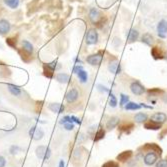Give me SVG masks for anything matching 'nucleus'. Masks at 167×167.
<instances>
[{
    "label": "nucleus",
    "instance_id": "32",
    "mask_svg": "<svg viewBox=\"0 0 167 167\" xmlns=\"http://www.w3.org/2000/svg\"><path fill=\"white\" fill-rule=\"evenodd\" d=\"M117 98L115 97V95H114L113 93H110V96H109V105H110L111 107H116L117 106Z\"/></svg>",
    "mask_w": 167,
    "mask_h": 167
},
{
    "label": "nucleus",
    "instance_id": "15",
    "mask_svg": "<svg viewBox=\"0 0 167 167\" xmlns=\"http://www.w3.org/2000/svg\"><path fill=\"white\" fill-rule=\"evenodd\" d=\"M11 25L9 21H7L6 19H1L0 20V35H5L10 31Z\"/></svg>",
    "mask_w": 167,
    "mask_h": 167
},
{
    "label": "nucleus",
    "instance_id": "9",
    "mask_svg": "<svg viewBox=\"0 0 167 167\" xmlns=\"http://www.w3.org/2000/svg\"><path fill=\"white\" fill-rule=\"evenodd\" d=\"M29 135L34 140H41L44 136V131L41 128H37L36 126H33L29 130Z\"/></svg>",
    "mask_w": 167,
    "mask_h": 167
},
{
    "label": "nucleus",
    "instance_id": "29",
    "mask_svg": "<svg viewBox=\"0 0 167 167\" xmlns=\"http://www.w3.org/2000/svg\"><path fill=\"white\" fill-rule=\"evenodd\" d=\"M77 76H78L79 80H80V82H82V83L87 82V80H88V74H87V72H86V71H85L84 69H81L79 72L77 73Z\"/></svg>",
    "mask_w": 167,
    "mask_h": 167
},
{
    "label": "nucleus",
    "instance_id": "30",
    "mask_svg": "<svg viewBox=\"0 0 167 167\" xmlns=\"http://www.w3.org/2000/svg\"><path fill=\"white\" fill-rule=\"evenodd\" d=\"M4 3L11 9H15L19 5V0H4Z\"/></svg>",
    "mask_w": 167,
    "mask_h": 167
},
{
    "label": "nucleus",
    "instance_id": "42",
    "mask_svg": "<svg viewBox=\"0 0 167 167\" xmlns=\"http://www.w3.org/2000/svg\"><path fill=\"white\" fill-rule=\"evenodd\" d=\"M6 164V160L3 156L0 155V167H4Z\"/></svg>",
    "mask_w": 167,
    "mask_h": 167
},
{
    "label": "nucleus",
    "instance_id": "1",
    "mask_svg": "<svg viewBox=\"0 0 167 167\" xmlns=\"http://www.w3.org/2000/svg\"><path fill=\"white\" fill-rule=\"evenodd\" d=\"M36 152V156L39 159L42 160H47L49 159V157L51 156V150L49 147H46L43 145H39L35 150Z\"/></svg>",
    "mask_w": 167,
    "mask_h": 167
},
{
    "label": "nucleus",
    "instance_id": "38",
    "mask_svg": "<svg viewBox=\"0 0 167 167\" xmlns=\"http://www.w3.org/2000/svg\"><path fill=\"white\" fill-rule=\"evenodd\" d=\"M63 126H64L65 129H66V130H68V131H70V130H73V129H74V123H73V122L65 123V124H63Z\"/></svg>",
    "mask_w": 167,
    "mask_h": 167
},
{
    "label": "nucleus",
    "instance_id": "17",
    "mask_svg": "<svg viewBox=\"0 0 167 167\" xmlns=\"http://www.w3.org/2000/svg\"><path fill=\"white\" fill-rule=\"evenodd\" d=\"M108 69L113 74H119V73L121 72L120 63H119V62H117V61H112V62H110V63H109Z\"/></svg>",
    "mask_w": 167,
    "mask_h": 167
},
{
    "label": "nucleus",
    "instance_id": "27",
    "mask_svg": "<svg viewBox=\"0 0 167 167\" xmlns=\"http://www.w3.org/2000/svg\"><path fill=\"white\" fill-rule=\"evenodd\" d=\"M7 87H8L9 92H10L12 95H14V96H18V95H20V94H21V90H20V88H19L18 86H16V85L7 84Z\"/></svg>",
    "mask_w": 167,
    "mask_h": 167
},
{
    "label": "nucleus",
    "instance_id": "22",
    "mask_svg": "<svg viewBox=\"0 0 167 167\" xmlns=\"http://www.w3.org/2000/svg\"><path fill=\"white\" fill-rule=\"evenodd\" d=\"M105 130L103 129V128H99V129L94 133V137H93V140L95 142H98L100 140H102L104 137H105Z\"/></svg>",
    "mask_w": 167,
    "mask_h": 167
},
{
    "label": "nucleus",
    "instance_id": "5",
    "mask_svg": "<svg viewBox=\"0 0 167 167\" xmlns=\"http://www.w3.org/2000/svg\"><path fill=\"white\" fill-rule=\"evenodd\" d=\"M85 42L88 45H94L98 42V33L95 29H89L87 34H86V38H85Z\"/></svg>",
    "mask_w": 167,
    "mask_h": 167
},
{
    "label": "nucleus",
    "instance_id": "6",
    "mask_svg": "<svg viewBox=\"0 0 167 167\" xmlns=\"http://www.w3.org/2000/svg\"><path fill=\"white\" fill-rule=\"evenodd\" d=\"M56 61L51 62V63H45L43 65V74L47 78H53V73L56 67Z\"/></svg>",
    "mask_w": 167,
    "mask_h": 167
},
{
    "label": "nucleus",
    "instance_id": "43",
    "mask_svg": "<svg viewBox=\"0 0 167 167\" xmlns=\"http://www.w3.org/2000/svg\"><path fill=\"white\" fill-rule=\"evenodd\" d=\"M140 105H141L142 107H144V108H148V109H152V106H148V105H146V104H144V103H140Z\"/></svg>",
    "mask_w": 167,
    "mask_h": 167
},
{
    "label": "nucleus",
    "instance_id": "12",
    "mask_svg": "<svg viewBox=\"0 0 167 167\" xmlns=\"http://www.w3.org/2000/svg\"><path fill=\"white\" fill-rule=\"evenodd\" d=\"M133 156V151L132 150H125L122 151L121 153H119L116 156V161L118 162H126L129 160Z\"/></svg>",
    "mask_w": 167,
    "mask_h": 167
},
{
    "label": "nucleus",
    "instance_id": "44",
    "mask_svg": "<svg viewBox=\"0 0 167 167\" xmlns=\"http://www.w3.org/2000/svg\"><path fill=\"white\" fill-rule=\"evenodd\" d=\"M59 167H65V162H64V160H60V161H59Z\"/></svg>",
    "mask_w": 167,
    "mask_h": 167
},
{
    "label": "nucleus",
    "instance_id": "19",
    "mask_svg": "<svg viewBox=\"0 0 167 167\" xmlns=\"http://www.w3.org/2000/svg\"><path fill=\"white\" fill-rule=\"evenodd\" d=\"M48 108L54 113H62V112H64V109H65V107L60 103H51L49 104Z\"/></svg>",
    "mask_w": 167,
    "mask_h": 167
},
{
    "label": "nucleus",
    "instance_id": "25",
    "mask_svg": "<svg viewBox=\"0 0 167 167\" xmlns=\"http://www.w3.org/2000/svg\"><path fill=\"white\" fill-rule=\"evenodd\" d=\"M56 79L60 83H68L70 80V76L67 73H58L56 75Z\"/></svg>",
    "mask_w": 167,
    "mask_h": 167
},
{
    "label": "nucleus",
    "instance_id": "18",
    "mask_svg": "<svg viewBox=\"0 0 167 167\" xmlns=\"http://www.w3.org/2000/svg\"><path fill=\"white\" fill-rule=\"evenodd\" d=\"M89 18L93 23H97L100 20V18H101V15H100V12L98 9L92 8L89 12Z\"/></svg>",
    "mask_w": 167,
    "mask_h": 167
},
{
    "label": "nucleus",
    "instance_id": "41",
    "mask_svg": "<svg viewBox=\"0 0 167 167\" xmlns=\"http://www.w3.org/2000/svg\"><path fill=\"white\" fill-rule=\"evenodd\" d=\"M81 69H83L82 66H81V65H76V66H74V68H73V72L77 74Z\"/></svg>",
    "mask_w": 167,
    "mask_h": 167
},
{
    "label": "nucleus",
    "instance_id": "37",
    "mask_svg": "<svg viewBox=\"0 0 167 167\" xmlns=\"http://www.w3.org/2000/svg\"><path fill=\"white\" fill-rule=\"evenodd\" d=\"M97 88L99 91H101V92H104V93H107V92H110V89L107 88L106 86H104V85L102 84H98L97 85Z\"/></svg>",
    "mask_w": 167,
    "mask_h": 167
},
{
    "label": "nucleus",
    "instance_id": "40",
    "mask_svg": "<svg viewBox=\"0 0 167 167\" xmlns=\"http://www.w3.org/2000/svg\"><path fill=\"white\" fill-rule=\"evenodd\" d=\"M71 119H72V121H73V123H76V124H78V125H81V120L79 118H77V117H75V116H71Z\"/></svg>",
    "mask_w": 167,
    "mask_h": 167
},
{
    "label": "nucleus",
    "instance_id": "2",
    "mask_svg": "<svg viewBox=\"0 0 167 167\" xmlns=\"http://www.w3.org/2000/svg\"><path fill=\"white\" fill-rule=\"evenodd\" d=\"M139 150L141 151H146V152H155V153H157L159 156L162 154V148L158 145V144H156V143H145L144 145L141 146Z\"/></svg>",
    "mask_w": 167,
    "mask_h": 167
},
{
    "label": "nucleus",
    "instance_id": "28",
    "mask_svg": "<svg viewBox=\"0 0 167 167\" xmlns=\"http://www.w3.org/2000/svg\"><path fill=\"white\" fill-rule=\"evenodd\" d=\"M22 49L24 50V51H26L27 53L32 54V52H33V46H32V44L30 43L29 41L23 40V41H22Z\"/></svg>",
    "mask_w": 167,
    "mask_h": 167
},
{
    "label": "nucleus",
    "instance_id": "7",
    "mask_svg": "<svg viewBox=\"0 0 167 167\" xmlns=\"http://www.w3.org/2000/svg\"><path fill=\"white\" fill-rule=\"evenodd\" d=\"M130 90L134 95L139 96V95H142L145 92V87L143 86L139 81H134V82H132L130 84Z\"/></svg>",
    "mask_w": 167,
    "mask_h": 167
},
{
    "label": "nucleus",
    "instance_id": "11",
    "mask_svg": "<svg viewBox=\"0 0 167 167\" xmlns=\"http://www.w3.org/2000/svg\"><path fill=\"white\" fill-rule=\"evenodd\" d=\"M78 96H79L78 90L76 88H71L67 92V94H66L65 98H66V101H67L68 103H73L78 99Z\"/></svg>",
    "mask_w": 167,
    "mask_h": 167
},
{
    "label": "nucleus",
    "instance_id": "13",
    "mask_svg": "<svg viewBox=\"0 0 167 167\" xmlns=\"http://www.w3.org/2000/svg\"><path fill=\"white\" fill-rule=\"evenodd\" d=\"M133 128H134V123L131 122H125L118 125V130L122 133H126V134H129L133 130Z\"/></svg>",
    "mask_w": 167,
    "mask_h": 167
},
{
    "label": "nucleus",
    "instance_id": "24",
    "mask_svg": "<svg viewBox=\"0 0 167 167\" xmlns=\"http://www.w3.org/2000/svg\"><path fill=\"white\" fill-rule=\"evenodd\" d=\"M151 54L154 57V59H161L163 58V52L161 51L160 47H153L151 50Z\"/></svg>",
    "mask_w": 167,
    "mask_h": 167
},
{
    "label": "nucleus",
    "instance_id": "39",
    "mask_svg": "<svg viewBox=\"0 0 167 167\" xmlns=\"http://www.w3.org/2000/svg\"><path fill=\"white\" fill-rule=\"evenodd\" d=\"M69 122H73L72 119H71V116H64L60 121L61 124H65V123H69Z\"/></svg>",
    "mask_w": 167,
    "mask_h": 167
},
{
    "label": "nucleus",
    "instance_id": "33",
    "mask_svg": "<svg viewBox=\"0 0 167 167\" xmlns=\"http://www.w3.org/2000/svg\"><path fill=\"white\" fill-rule=\"evenodd\" d=\"M101 167H120L119 166V162L118 161H114V160H109L105 163H103Z\"/></svg>",
    "mask_w": 167,
    "mask_h": 167
},
{
    "label": "nucleus",
    "instance_id": "16",
    "mask_svg": "<svg viewBox=\"0 0 167 167\" xmlns=\"http://www.w3.org/2000/svg\"><path fill=\"white\" fill-rule=\"evenodd\" d=\"M120 124V119L117 116H113L111 118H109L106 123V128L108 130H112L114 128L118 127V125Z\"/></svg>",
    "mask_w": 167,
    "mask_h": 167
},
{
    "label": "nucleus",
    "instance_id": "21",
    "mask_svg": "<svg viewBox=\"0 0 167 167\" xmlns=\"http://www.w3.org/2000/svg\"><path fill=\"white\" fill-rule=\"evenodd\" d=\"M141 41L143 42V43H145L146 45L151 46L152 44L154 43V38H153V36L150 34V33H145V34L142 35Z\"/></svg>",
    "mask_w": 167,
    "mask_h": 167
},
{
    "label": "nucleus",
    "instance_id": "4",
    "mask_svg": "<svg viewBox=\"0 0 167 167\" xmlns=\"http://www.w3.org/2000/svg\"><path fill=\"white\" fill-rule=\"evenodd\" d=\"M102 60H103V54L101 53V52H98V53H95V54H91V55L87 56V58H86L87 63H89L92 66L100 65Z\"/></svg>",
    "mask_w": 167,
    "mask_h": 167
},
{
    "label": "nucleus",
    "instance_id": "45",
    "mask_svg": "<svg viewBox=\"0 0 167 167\" xmlns=\"http://www.w3.org/2000/svg\"><path fill=\"white\" fill-rule=\"evenodd\" d=\"M166 159H167V156H166Z\"/></svg>",
    "mask_w": 167,
    "mask_h": 167
},
{
    "label": "nucleus",
    "instance_id": "26",
    "mask_svg": "<svg viewBox=\"0 0 167 167\" xmlns=\"http://www.w3.org/2000/svg\"><path fill=\"white\" fill-rule=\"evenodd\" d=\"M124 108L126 109V110H139V109L142 108V106L140 105V103H135V102H132V101H129Z\"/></svg>",
    "mask_w": 167,
    "mask_h": 167
},
{
    "label": "nucleus",
    "instance_id": "31",
    "mask_svg": "<svg viewBox=\"0 0 167 167\" xmlns=\"http://www.w3.org/2000/svg\"><path fill=\"white\" fill-rule=\"evenodd\" d=\"M128 102H129V96L126 95V94L121 93L120 94V101H119V105H120L121 107H124Z\"/></svg>",
    "mask_w": 167,
    "mask_h": 167
},
{
    "label": "nucleus",
    "instance_id": "34",
    "mask_svg": "<svg viewBox=\"0 0 167 167\" xmlns=\"http://www.w3.org/2000/svg\"><path fill=\"white\" fill-rule=\"evenodd\" d=\"M16 43H17V41H16V38H7L6 39V44L8 46H10L11 48H16Z\"/></svg>",
    "mask_w": 167,
    "mask_h": 167
},
{
    "label": "nucleus",
    "instance_id": "36",
    "mask_svg": "<svg viewBox=\"0 0 167 167\" xmlns=\"http://www.w3.org/2000/svg\"><path fill=\"white\" fill-rule=\"evenodd\" d=\"M155 167H167V159H160L156 162Z\"/></svg>",
    "mask_w": 167,
    "mask_h": 167
},
{
    "label": "nucleus",
    "instance_id": "23",
    "mask_svg": "<svg viewBox=\"0 0 167 167\" xmlns=\"http://www.w3.org/2000/svg\"><path fill=\"white\" fill-rule=\"evenodd\" d=\"M138 37H139V33H138L137 30L135 29H130L129 32H128V35H127V38H128V41L132 43V42H134L138 39Z\"/></svg>",
    "mask_w": 167,
    "mask_h": 167
},
{
    "label": "nucleus",
    "instance_id": "3",
    "mask_svg": "<svg viewBox=\"0 0 167 167\" xmlns=\"http://www.w3.org/2000/svg\"><path fill=\"white\" fill-rule=\"evenodd\" d=\"M158 158H159V155L155 153V152H147L145 154L144 158H143V161H144V164L147 165V166H152L156 164V162L158 161Z\"/></svg>",
    "mask_w": 167,
    "mask_h": 167
},
{
    "label": "nucleus",
    "instance_id": "35",
    "mask_svg": "<svg viewBox=\"0 0 167 167\" xmlns=\"http://www.w3.org/2000/svg\"><path fill=\"white\" fill-rule=\"evenodd\" d=\"M147 92L151 94V96H157V95H159L160 93H163V90H161L159 88H152V89H149Z\"/></svg>",
    "mask_w": 167,
    "mask_h": 167
},
{
    "label": "nucleus",
    "instance_id": "14",
    "mask_svg": "<svg viewBox=\"0 0 167 167\" xmlns=\"http://www.w3.org/2000/svg\"><path fill=\"white\" fill-rule=\"evenodd\" d=\"M143 126H144V128L147 130H160L162 128V124L154 122L152 120H148L143 123Z\"/></svg>",
    "mask_w": 167,
    "mask_h": 167
},
{
    "label": "nucleus",
    "instance_id": "10",
    "mask_svg": "<svg viewBox=\"0 0 167 167\" xmlns=\"http://www.w3.org/2000/svg\"><path fill=\"white\" fill-rule=\"evenodd\" d=\"M150 120L157 122V123H160V124H163L167 121V115L163 112H156L150 116Z\"/></svg>",
    "mask_w": 167,
    "mask_h": 167
},
{
    "label": "nucleus",
    "instance_id": "8",
    "mask_svg": "<svg viewBox=\"0 0 167 167\" xmlns=\"http://www.w3.org/2000/svg\"><path fill=\"white\" fill-rule=\"evenodd\" d=\"M157 33H158L159 37L165 38L167 34V20L162 19L158 22V24H157Z\"/></svg>",
    "mask_w": 167,
    "mask_h": 167
},
{
    "label": "nucleus",
    "instance_id": "20",
    "mask_svg": "<svg viewBox=\"0 0 167 167\" xmlns=\"http://www.w3.org/2000/svg\"><path fill=\"white\" fill-rule=\"evenodd\" d=\"M148 120V115L144 112H138L134 116V121L136 123H144Z\"/></svg>",
    "mask_w": 167,
    "mask_h": 167
}]
</instances>
